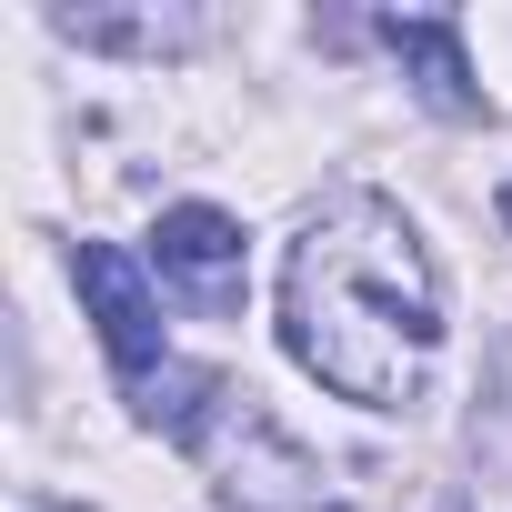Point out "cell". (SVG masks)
<instances>
[{
  "label": "cell",
  "mask_w": 512,
  "mask_h": 512,
  "mask_svg": "<svg viewBox=\"0 0 512 512\" xmlns=\"http://www.w3.org/2000/svg\"><path fill=\"white\" fill-rule=\"evenodd\" d=\"M382 41L412 61V81H422V101H432V111H452V121H472V111H482V91H472V61H462V31H452V21H432V11H392V21H382Z\"/></svg>",
  "instance_id": "5"
},
{
  "label": "cell",
  "mask_w": 512,
  "mask_h": 512,
  "mask_svg": "<svg viewBox=\"0 0 512 512\" xmlns=\"http://www.w3.org/2000/svg\"><path fill=\"white\" fill-rule=\"evenodd\" d=\"M71 282H81V302H91V322H101V342H111V362H121L131 382L171 362V352H161V312H151V292H141V272H131V251L81 241V251H71Z\"/></svg>",
  "instance_id": "3"
},
{
  "label": "cell",
  "mask_w": 512,
  "mask_h": 512,
  "mask_svg": "<svg viewBox=\"0 0 512 512\" xmlns=\"http://www.w3.org/2000/svg\"><path fill=\"white\" fill-rule=\"evenodd\" d=\"M282 342L362 412H402L442 352L432 251L392 201H332L282 262Z\"/></svg>",
  "instance_id": "1"
},
{
  "label": "cell",
  "mask_w": 512,
  "mask_h": 512,
  "mask_svg": "<svg viewBox=\"0 0 512 512\" xmlns=\"http://www.w3.org/2000/svg\"><path fill=\"white\" fill-rule=\"evenodd\" d=\"M502 221H512V191H502Z\"/></svg>",
  "instance_id": "6"
},
{
  "label": "cell",
  "mask_w": 512,
  "mask_h": 512,
  "mask_svg": "<svg viewBox=\"0 0 512 512\" xmlns=\"http://www.w3.org/2000/svg\"><path fill=\"white\" fill-rule=\"evenodd\" d=\"M151 241H161V272H181L211 312L231 302V282H241V221H231V211H211V201H171Z\"/></svg>",
  "instance_id": "4"
},
{
  "label": "cell",
  "mask_w": 512,
  "mask_h": 512,
  "mask_svg": "<svg viewBox=\"0 0 512 512\" xmlns=\"http://www.w3.org/2000/svg\"><path fill=\"white\" fill-rule=\"evenodd\" d=\"M181 452H201L211 462V482L241 502V512H322V462L251 402V392H211V412L191 422V442Z\"/></svg>",
  "instance_id": "2"
}]
</instances>
